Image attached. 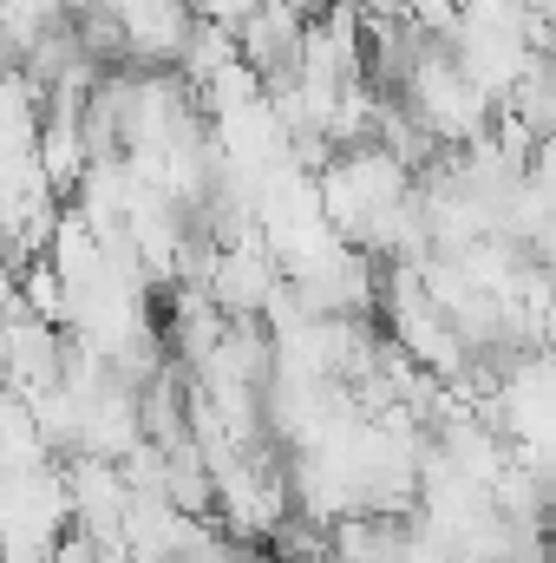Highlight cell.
Here are the masks:
<instances>
[{"label": "cell", "instance_id": "1", "mask_svg": "<svg viewBox=\"0 0 556 563\" xmlns=\"http://www.w3.org/2000/svg\"><path fill=\"white\" fill-rule=\"evenodd\" d=\"M256 7H263V0H197V13H203V20H223V26H243Z\"/></svg>", "mask_w": 556, "mask_h": 563}]
</instances>
